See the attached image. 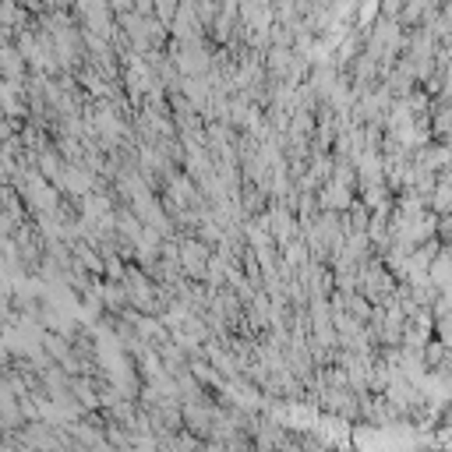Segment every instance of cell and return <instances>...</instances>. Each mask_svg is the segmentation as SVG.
I'll return each instance as SVG.
<instances>
[{"label": "cell", "instance_id": "5b68a950", "mask_svg": "<svg viewBox=\"0 0 452 452\" xmlns=\"http://www.w3.org/2000/svg\"><path fill=\"white\" fill-rule=\"evenodd\" d=\"M0 25H4V29L22 25V8H18V0H0Z\"/></svg>", "mask_w": 452, "mask_h": 452}, {"label": "cell", "instance_id": "9c48e42d", "mask_svg": "<svg viewBox=\"0 0 452 452\" xmlns=\"http://www.w3.org/2000/svg\"><path fill=\"white\" fill-rule=\"evenodd\" d=\"M18 4H25V0H18Z\"/></svg>", "mask_w": 452, "mask_h": 452}, {"label": "cell", "instance_id": "7a4b0ae2", "mask_svg": "<svg viewBox=\"0 0 452 452\" xmlns=\"http://www.w3.org/2000/svg\"><path fill=\"white\" fill-rule=\"evenodd\" d=\"M318 205L322 209H329V212H350V205H353V191H350V184H343V181H329L322 191H318Z\"/></svg>", "mask_w": 452, "mask_h": 452}, {"label": "cell", "instance_id": "3957f363", "mask_svg": "<svg viewBox=\"0 0 452 452\" xmlns=\"http://www.w3.org/2000/svg\"><path fill=\"white\" fill-rule=\"evenodd\" d=\"M0 78H8V82H22L25 78V57L11 43L0 46Z\"/></svg>", "mask_w": 452, "mask_h": 452}, {"label": "cell", "instance_id": "52a82bcc", "mask_svg": "<svg viewBox=\"0 0 452 452\" xmlns=\"http://www.w3.org/2000/svg\"><path fill=\"white\" fill-rule=\"evenodd\" d=\"M290 248H286V262L283 265H304L308 262V244L304 241H286Z\"/></svg>", "mask_w": 452, "mask_h": 452}, {"label": "cell", "instance_id": "6da1fadb", "mask_svg": "<svg viewBox=\"0 0 452 452\" xmlns=\"http://www.w3.org/2000/svg\"><path fill=\"white\" fill-rule=\"evenodd\" d=\"M177 262H181L184 276L202 279V276H205V265H209V248L198 244V241H181V244H177Z\"/></svg>", "mask_w": 452, "mask_h": 452}, {"label": "cell", "instance_id": "8992f818", "mask_svg": "<svg viewBox=\"0 0 452 452\" xmlns=\"http://www.w3.org/2000/svg\"><path fill=\"white\" fill-rule=\"evenodd\" d=\"M60 167H64V163H60L53 153H39V174H43L50 184H57V177H60Z\"/></svg>", "mask_w": 452, "mask_h": 452}, {"label": "cell", "instance_id": "277c9868", "mask_svg": "<svg viewBox=\"0 0 452 452\" xmlns=\"http://www.w3.org/2000/svg\"><path fill=\"white\" fill-rule=\"evenodd\" d=\"M379 11H382L379 0H357V25H360V29H367L374 18H379ZM364 36H367V32H364Z\"/></svg>", "mask_w": 452, "mask_h": 452}, {"label": "cell", "instance_id": "ba28073f", "mask_svg": "<svg viewBox=\"0 0 452 452\" xmlns=\"http://www.w3.org/2000/svg\"><path fill=\"white\" fill-rule=\"evenodd\" d=\"M74 255H78V262H82V265H89L92 272H99V269H103V262L96 258V251H92V248H78Z\"/></svg>", "mask_w": 452, "mask_h": 452}]
</instances>
